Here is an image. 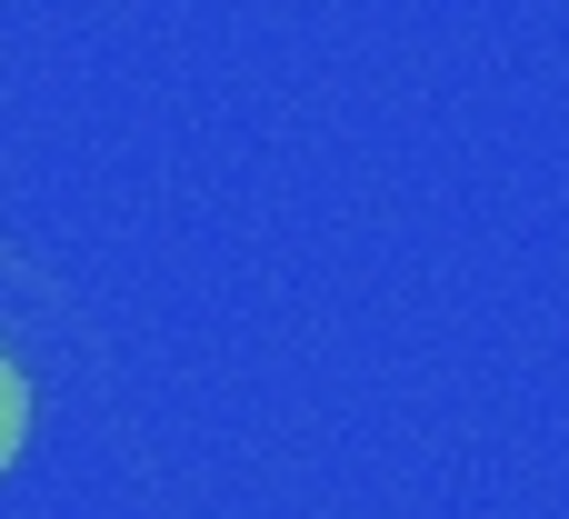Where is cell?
I'll list each match as a JSON object with an SVG mask.
<instances>
[{
    "instance_id": "cell-1",
    "label": "cell",
    "mask_w": 569,
    "mask_h": 519,
    "mask_svg": "<svg viewBox=\"0 0 569 519\" xmlns=\"http://www.w3.org/2000/svg\"><path fill=\"white\" fill-rule=\"evenodd\" d=\"M20 450H30V370L0 350V470H10Z\"/></svg>"
}]
</instances>
